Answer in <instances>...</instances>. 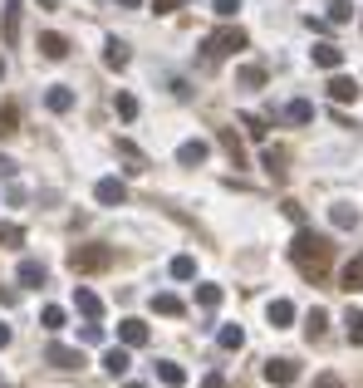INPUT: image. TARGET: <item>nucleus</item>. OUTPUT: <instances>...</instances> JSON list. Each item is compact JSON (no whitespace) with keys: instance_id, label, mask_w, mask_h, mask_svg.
I'll list each match as a JSON object with an SVG mask.
<instances>
[{"instance_id":"f257e3e1","label":"nucleus","mask_w":363,"mask_h":388,"mask_svg":"<svg viewBox=\"0 0 363 388\" xmlns=\"http://www.w3.org/2000/svg\"><path fill=\"white\" fill-rule=\"evenodd\" d=\"M290 256H294L299 276H309V281H324L334 246H329V236H319V231H299V236H294V246H290Z\"/></svg>"},{"instance_id":"f03ea898","label":"nucleus","mask_w":363,"mask_h":388,"mask_svg":"<svg viewBox=\"0 0 363 388\" xmlns=\"http://www.w3.org/2000/svg\"><path fill=\"white\" fill-rule=\"evenodd\" d=\"M113 266V246H74L69 251V271H108Z\"/></svg>"},{"instance_id":"7ed1b4c3","label":"nucleus","mask_w":363,"mask_h":388,"mask_svg":"<svg viewBox=\"0 0 363 388\" xmlns=\"http://www.w3.org/2000/svg\"><path fill=\"white\" fill-rule=\"evenodd\" d=\"M206 59H226V54H236V49H246V30H216V35H206Z\"/></svg>"},{"instance_id":"20e7f679","label":"nucleus","mask_w":363,"mask_h":388,"mask_svg":"<svg viewBox=\"0 0 363 388\" xmlns=\"http://www.w3.org/2000/svg\"><path fill=\"white\" fill-rule=\"evenodd\" d=\"M294 379H299V364H294V359H270V364H266V384L290 388Z\"/></svg>"},{"instance_id":"39448f33","label":"nucleus","mask_w":363,"mask_h":388,"mask_svg":"<svg viewBox=\"0 0 363 388\" xmlns=\"http://www.w3.org/2000/svg\"><path fill=\"white\" fill-rule=\"evenodd\" d=\"M44 359H49L54 369H84V354H79V349H69V344H49V349H44Z\"/></svg>"},{"instance_id":"423d86ee","label":"nucleus","mask_w":363,"mask_h":388,"mask_svg":"<svg viewBox=\"0 0 363 388\" xmlns=\"http://www.w3.org/2000/svg\"><path fill=\"white\" fill-rule=\"evenodd\" d=\"M93 196H98L103 206H123V201H128V187H123L118 177H103V182L93 187Z\"/></svg>"},{"instance_id":"0eeeda50","label":"nucleus","mask_w":363,"mask_h":388,"mask_svg":"<svg viewBox=\"0 0 363 388\" xmlns=\"http://www.w3.org/2000/svg\"><path fill=\"white\" fill-rule=\"evenodd\" d=\"M118 339H123L128 349H143V344H148V324H143V319H123V324H118Z\"/></svg>"},{"instance_id":"6e6552de","label":"nucleus","mask_w":363,"mask_h":388,"mask_svg":"<svg viewBox=\"0 0 363 388\" xmlns=\"http://www.w3.org/2000/svg\"><path fill=\"white\" fill-rule=\"evenodd\" d=\"M206 153H211V148H206L201 138H191V143H182V148H177V163H182V167H201V163H206Z\"/></svg>"},{"instance_id":"1a4fd4ad","label":"nucleus","mask_w":363,"mask_h":388,"mask_svg":"<svg viewBox=\"0 0 363 388\" xmlns=\"http://www.w3.org/2000/svg\"><path fill=\"white\" fill-rule=\"evenodd\" d=\"M329 98H334V103H354V98H359V84H354L349 74H334V79H329Z\"/></svg>"},{"instance_id":"9d476101","label":"nucleus","mask_w":363,"mask_h":388,"mask_svg":"<svg viewBox=\"0 0 363 388\" xmlns=\"http://www.w3.org/2000/svg\"><path fill=\"white\" fill-rule=\"evenodd\" d=\"M128 364H133V354H128V344H123V349H108V354H103V369H108L113 379H123V374H128Z\"/></svg>"},{"instance_id":"9b49d317","label":"nucleus","mask_w":363,"mask_h":388,"mask_svg":"<svg viewBox=\"0 0 363 388\" xmlns=\"http://www.w3.org/2000/svg\"><path fill=\"white\" fill-rule=\"evenodd\" d=\"M74 310H84L89 319H98V314H103V300L93 290H84V286H74Z\"/></svg>"},{"instance_id":"f8f14e48","label":"nucleus","mask_w":363,"mask_h":388,"mask_svg":"<svg viewBox=\"0 0 363 388\" xmlns=\"http://www.w3.org/2000/svg\"><path fill=\"white\" fill-rule=\"evenodd\" d=\"M44 103H49V113H69V108H74V89H64V84H54V89L44 94Z\"/></svg>"},{"instance_id":"ddd939ff","label":"nucleus","mask_w":363,"mask_h":388,"mask_svg":"<svg viewBox=\"0 0 363 388\" xmlns=\"http://www.w3.org/2000/svg\"><path fill=\"white\" fill-rule=\"evenodd\" d=\"M40 54H44V59H64V54H69V40H64V35H40Z\"/></svg>"},{"instance_id":"4468645a","label":"nucleus","mask_w":363,"mask_h":388,"mask_svg":"<svg viewBox=\"0 0 363 388\" xmlns=\"http://www.w3.org/2000/svg\"><path fill=\"white\" fill-rule=\"evenodd\" d=\"M339 286L354 295V290H363V256H354L349 266H344V276H339Z\"/></svg>"},{"instance_id":"2eb2a0df","label":"nucleus","mask_w":363,"mask_h":388,"mask_svg":"<svg viewBox=\"0 0 363 388\" xmlns=\"http://www.w3.org/2000/svg\"><path fill=\"white\" fill-rule=\"evenodd\" d=\"M314 64H319V69H339V64H344V49H334V45H314Z\"/></svg>"},{"instance_id":"dca6fc26","label":"nucleus","mask_w":363,"mask_h":388,"mask_svg":"<svg viewBox=\"0 0 363 388\" xmlns=\"http://www.w3.org/2000/svg\"><path fill=\"white\" fill-rule=\"evenodd\" d=\"M20 286L40 290V286H44V266H40V261H20Z\"/></svg>"},{"instance_id":"f3484780","label":"nucleus","mask_w":363,"mask_h":388,"mask_svg":"<svg viewBox=\"0 0 363 388\" xmlns=\"http://www.w3.org/2000/svg\"><path fill=\"white\" fill-rule=\"evenodd\" d=\"M290 319H294V305H290V300H270V324L275 329H290Z\"/></svg>"},{"instance_id":"a211bd4d","label":"nucleus","mask_w":363,"mask_h":388,"mask_svg":"<svg viewBox=\"0 0 363 388\" xmlns=\"http://www.w3.org/2000/svg\"><path fill=\"white\" fill-rule=\"evenodd\" d=\"M5 40H10V45L20 40V0H10V5H5Z\"/></svg>"},{"instance_id":"6ab92c4d","label":"nucleus","mask_w":363,"mask_h":388,"mask_svg":"<svg viewBox=\"0 0 363 388\" xmlns=\"http://www.w3.org/2000/svg\"><path fill=\"white\" fill-rule=\"evenodd\" d=\"M236 84H241V89H261V84H266V69H261V64H246V69L236 74Z\"/></svg>"},{"instance_id":"aec40b11","label":"nucleus","mask_w":363,"mask_h":388,"mask_svg":"<svg viewBox=\"0 0 363 388\" xmlns=\"http://www.w3.org/2000/svg\"><path fill=\"white\" fill-rule=\"evenodd\" d=\"M266 172L270 177H285V148H266Z\"/></svg>"},{"instance_id":"412c9836","label":"nucleus","mask_w":363,"mask_h":388,"mask_svg":"<svg viewBox=\"0 0 363 388\" xmlns=\"http://www.w3.org/2000/svg\"><path fill=\"white\" fill-rule=\"evenodd\" d=\"M157 379H162L167 388H182V384H186V374H182L177 364H157Z\"/></svg>"},{"instance_id":"4be33fe9","label":"nucleus","mask_w":363,"mask_h":388,"mask_svg":"<svg viewBox=\"0 0 363 388\" xmlns=\"http://www.w3.org/2000/svg\"><path fill=\"white\" fill-rule=\"evenodd\" d=\"M285 118H290V123H309V118H314V108H309L304 98H294V103L285 108Z\"/></svg>"},{"instance_id":"5701e85b","label":"nucleus","mask_w":363,"mask_h":388,"mask_svg":"<svg viewBox=\"0 0 363 388\" xmlns=\"http://www.w3.org/2000/svg\"><path fill=\"white\" fill-rule=\"evenodd\" d=\"M113 113H118V118H138V98L118 94V98H113Z\"/></svg>"},{"instance_id":"b1692460","label":"nucleus","mask_w":363,"mask_h":388,"mask_svg":"<svg viewBox=\"0 0 363 388\" xmlns=\"http://www.w3.org/2000/svg\"><path fill=\"white\" fill-rule=\"evenodd\" d=\"M153 310L157 314H182V300L177 295H153Z\"/></svg>"},{"instance_id":"393cba45","label":"nucleus","mask_w":363,"mask_h":388,"mask_svg":"<svg viewBox=\"0 0 363 388\" xmlns=\"http://www.w3.org/2000/svg\"><path fill=\"white\" fill-rule=\"evenodd\" d=\"M103 59H108V69H123V64H128V45H118V40H113Z\"/></svg>"},{"instance_id":"a878e982","label":"nucleus","mask_w":363,"mask_h":388,"mask_svg":"<svg viewBox=\"0 0 363 388\" xmlns=\"http://www.w3.org/2000/svg\"><path fill=\"white\" fill-rule=\"evenodd\" d=\"M324 324H329V314H324V310H314V314H309V324H304V334H309V339H324Z\"/></svg>"},{"instance_id":"bb28decb","label":"nucleus","mask_w":363,"mask_h":388,"mask_svg":"<svg viewBox=\"0 0 363 388\" xmlns=\"http://www.w3.org/2000/svg\"><path fill=\"white\" fill-rule=\"evenodd\" d=\"M241 344H246L241 324H226V329H221V349H241Z\"/></svg>"},{"instance_id":"cd10ccee","label":"nucleus","mask_w":363,"mask_h":388,"mask_svg":"<svg viewBox=\"0 0 363 388\" xmlns=\"http://www.w3.org/2000/svg\"><path fill=\"white\" fill-rule=\"evenodd\" d=\"M0 246H25V231L10 226V221H0Z\"/></svg>"},{"instance_id":"c85d7f7f","label":"nucleus","mask_w":363,"mask_h":388,"mask_svg":"<svg viewBox=\"0 0 363 388\" xmlns=\"http://www.w3.org/2000/svg\"><path fill=\"white\" fill-rule=\"evenodd\" d=\"M349 344H363V310H349Z\"/></svg>"},{"instance_id":"c756f323","label":"nucleus","mask_w":363,"mask_h":388,"mask_svg":"<svg viewBox=\"0 0 363 388\" xmlns=\"http://www.w3.org/2000/svg\"><path fill=\"white\" fill-rule=\"evenodd\" d=\"M172 276H177V281H191V276H196V261H191V256H177V261H172Z\"/></svg>"},{"instance_id":"7c9ffc66","label":"nucleus","mask_w":363,"mask_h":388,"mask_svg":"<svg viewBox=\"0 0 363 388\" xmlns=\"http://www.w3.org/2000/svg\"><path fill=\"white\" fill-rule=\"evenodd\" d=\"M196 305L216 310V305H221V286H201V290H196Z\"/></svg>"},{"instance_id":"2f4dec72","label":"nucleus","mask_w":363,"mask_h":388,"mask_svg":"<svg viewBox=\"0 0 363 388\" xmlns=\"http://www.w3.org/2000/svg\"><path fill=\"white\" fill-rule=\"evenodd\" d=\"M349 15H354V5H349V0H329V20H334V25H344Z\"/></svg>"},{"instance_id":"473e14b6","label":"nucleus","mask_w":363,"mask_h":388,"mask_svg":"<svg viewBox=\"0 0 363 388\" xmlns=\"http://www.w3.org/2000/svg\"><path fill=\"white\" fill-rule=\"evenodd\" d=\"M329 216H334V226H344V231H349V226L359 221V211H354V206H334Z\"/></svg>"},{"instance_id":"72a5a7b5","label":"nucleus","mask_w":363,"mask_h":388,"mask_svg":"<svg viewBox=\"0 0 363 388\" xmlns=\"http://www.w3.org/2000/svg\"><path fill=\"white\" fill-rule=\"evenodd\" d=\"M15 123H20V113L5 103V108H0V138H10V133H15Z\"/></svg>"},{"instance_id":"f704fd0d","label":"nucleus","mask_w":363,"mask_h":388,"mask_svg":"<svg viewBox=\"0 0 363 388\" xmlns=\"http://www.w3.org/2000/svg\"><path fill=\"white\" fill-rule=\"evenodd\" d=\"M40 319H44V329H64V310H59V305H49Z\"/></svg>"},{"instance_id":"c9c22d12","label":"nucleus","mask_w":363,"mask_h":388,"mask_svg":"<svg viewBox=\"0 0 363 388\" xmlns=\"http://www.w3.org/2000/svg\"><path fill=\"white\" fill-rule=\"evenodd\" d=\"M236 10H241V0H216V15H221V20H231Z\"/></svg>"},{"instance_id":"e433bc0d","label":"nucleus","mask_w":363,"mask_h":388,"mask_svg":"<svg viewBox=\"0 0 363 388\" xmlns=\"http://www.w3.org/2000/svg\"><path fill=\"white\" fill-rule=\"evenodd\" d=\"M314 388H344V384H339L334 374H324V379H319V384H314Z\"/></svg>"},{"instance_id":"4c0bfd02","label":"nucleus","mask_w":363,"mask_h":388,"mask_svg":"<svg viewBox=\"0 0 363 388\" xmlns=\"http://www.w3.org/2000/svg\"><path fill=\"white\" fill-rule=\"evenodd\" d=\"M0 177H15V163L10 158H0Z\"/></svg>"},{"instance_id":"58836bf2","label":"nucleus","mask_w":363,"mask_h":388,"mask_svg":"<svg viewBox=\"0 0 363 388\" xmlns=\"http://www.w3.org/2000/svg\"><path fill=\"white\" fill-rule=\"evenodd\" d=\"M201 388H221V374H206V379H201Z\"/></svg>"},{"instance_id":"ea45409f","label":"nucleus","mask_w":363,"mask_h":388,"mask_svg":"<svg viewBox=\"0 0 363 388\" xmlns=\"http://www.w3.org/2000/svg\"><path fill=\"white\" fill-rule=\"evenodd\" d=\"M5 344H10V324H0V349H5Z\"/></svg>"},{"instance_id":"a19ab883","label":"nucleus","mask_w":363,"mask_h":388,"mask_svg":"<svg viewBox=\"0 0 363 388\" xmlns=\"http://www.w3.org/2000/svg\"><path fill=\"white\" fill-rule=\"evenodd\" d=\"M118 5H128V10H138V5H143V0H118Z\"/></svg>"},{"instance_id":"79ce46f5","label":"nucleus","mask_w":363,"mask_h":388,"mask_svg":"<svg viewBox=\"0 0 363 388\" xmlns=\"http://www.w3.org/2000/svg\"><path fill=\"white\" fill-rule=\"evenodd\" d=\"M40 5H44V10H54V5H59V0H40Z\"/></svg>"},{"instance_id":"37998d69","label":"nucleus","mask_w":363,"mask_h":388,"mask_svg":"<svg viewBox=\"0 0 363 388\" xmlns=\"http://www.w3.org/2000/svg\"><path fill=\"white\" fill-rule=\"evenodd\" d=\"M0 79H5V59H0Z\"/></svg>"},{"instance_id":"c03bdc74","label":"nucleus","mask_w":363,"mask_h":388,"mask_svg":"<svg viewBox=\"0 0 363 388\" xmlns=\"http://www.w3.org/2000/svg\"><path fill=\"white\" fill-rule=\"evenodd\" d=\"M0 388H10V384H5V379H0Z\"/></svg>"},{"instance_id":"a18cd8bd","label":"nucleus","mask_w":363,"mask_h":388,"mask_svg":"<svg viewBox=\"0 0 363 388\" xmlns=\"http://www.w3.org/2000/svg\"><path fill=\"white\" fill-rule=\"evenodd\" d=\"M128 388H143V384H128Z\"/></svg>"}]
</instances>
